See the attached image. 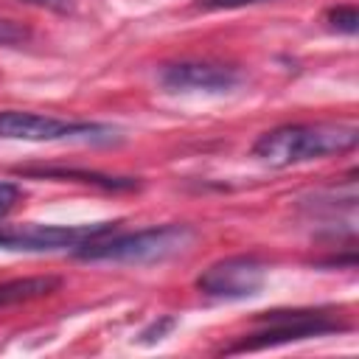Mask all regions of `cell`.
I'll return each instance as SVG.
<instances>
[{
    "label": "cell",
    "mask_w": 359,
    "mask_h": 359,
    "mask_svg": "<svg viewBox=\"0 0 359 359\" xmlns=\"http://www.w3.org/2000/svg\"><path fill=\"white\" fill-rule=\"evenodd\" d=\"M118 129L90 121H65L56 115L42 112H20L6 109L0 112V137L3 140H31V143H53V140H73V143H109L115 140Z\"/></svg>",
    "instance_id": "3957f363"
},
{
    "label": "cell",
    "mask_w": 359,
    "mask_h": 359,
    "mask_svg": "<svg viewBox=\"0 0 359 359\" xmlns=\"http://www.w3.org/2000/svg\"><path fill=\"white\" fill-rule=\"evenodd\" d=\"M196 238L191 224H160L135 233H104L98 238L84 241L76 247L81 261H101V264H160L180 252H185Z\"/></svg>",
    "instance_id": "7a4b0ae2"
},
{
    "label": "cell",
    "mask_w": 359,
    "mask_h": 359,
    "mask_svg": "<svg viewBox=\"0 0 359 359\" xmlns=\"http://www.w3.org/2000/svg\"><path fill=\"white\" fill-rule=\"evenodd\" d=\"M255 3H266V0H199V8L219 11V8H244V6H255Z\"/></svg>",
    "instance_id": "4fadbf2b"
},
{
    "label": "cell",
    "mask_w": 359,
    "mask_h": 359,
    "mask_svg": "<svg viewBox=\"0 0 359 359\" xmlns=\"http://www.w3.org/2000/svg\"><path fill=\"white\" fill-rule=\"evenodd\" d=\"M25 6H34V8H45V11H56V14H70L79 0H20Z\"/></svg>",
    "instance_id": "8fae6325"
},
{
    "label": "cell",
    "mask_w": 359,
    "mask_h": 359,
    "mask_svg": "<svg viewBox=\"0 0 359 359\" xmlns=\"http://www.w3.org/2000/svg\"><path fill=\"white\" fill-rule=\"evenodd\" d=\"M20 196H22V191H20V185H17V182L0 180V222H3L14 208H17Z\"/></svg>",
    "instance_id": "30bf717a"
},
{
    "label": "cell",
    "mask_w": 359,
    "mask_h": 359,
    "mask_svg": "<svg viewBox=\"0 0 359 359\" xmlns=\"http://www.w3.org/2000/svg\"><path fill=\"white\" fill-rule=\"evenodd\" d=\"M325 22H328L331 28L342 31V34H356V28H359V14H356L353 6H337V8H331V11L325 14Z\"/></svg>",
    "instance_id": "9c48e42d"
},
{
    "label": "cell",
    "mask_w": 359,
    "mask_h": 359,
    "mask_svg": "<svg viewBox=\"0 0 359 359\" xmlns=\"http://www.w3.org/2000/svg\"><path fill=\"white\" fill-rule=\"evenodd\" d=\"M356 140L359 132L351 123H283L264 132L252 143V157L272 168H289L297 163L351 151Z\"/></svg>",
    "instance_id": "6da1fadb"
},
{
    "label": "cell",
    "mask_w": 359,
    "mask_h": 359,
    "mask_svg": "<svg viewBox=\"0 0 359 359\" xmlns=\"http://www.w3.org/2000/svg\"><path fill=\"white\" fill-rule=\"evenodd\" d=\"M266 328L238 339L236 345L224 348V353H241V351H261V348H275L283 342H297L309 337H323L342 331L345 325L334 320L325 311H272L264 317Z\"/></svg>",
    "instance_id": "277c9868"
},
{
    "label": "cell",
    "mask_w": 359,
    "mask_h": 359,
    "mask_svg": "<svg viewBox=\"0 0 359 359\" xmlns=\"http://www.w3.org/2000/svg\"><path fill=\"white\" fill-rule=\"evenodd\" d=\"M115 224H25L20 230H0V250L14 252H56L76 250L90 238L112 233Z\"/></svg>",
    "instance_id": "8992f818"
},
{
    "label": "cell",
    "mask_w": 359,
    "mask_h": 359,
    "mask_svg": "<svg viewBox=\"0 0 359 359\" xmlns=\"http://www.w3.org/2000/svg\"><path fill=\"white\" fill-rule=\"evenodd\" d=\"M59 286H62V280L53 278V275L3 280V283H0V309H6V306H17V303H28V300H39V297H48V294H53Z\"/></svg>",
    "instance_id": "ba28073f"
},
{
    "label": "cell",
    "mask_w": 359,
    "mask_h": 359,
    "mask_svg": "<svg viewBox=\"0 0 359 359\" xmlns=\"http://www.w3.org/2000/svg\"><path fill=\"white\" fill-rule=\"evenodd\" d=\"M174 328V317H160V323H151V328H146L140 334V342H154V339H163L165 331Z\"/></svg>",
    "instance_id": "7c38bea8"
},
{
    "label": "cell",
    "mask_w": 359,
    "mask_h": 359,
    "mask_svg": "<svg viewBox=\"0 0 359 359\" xmlns=\"http://www.w3.org/2000/svg\"><path fill=\"white\" fill-rule=\"evenodd\" d=\"M266 272V264L255 255H230L210 264L196 278V289L210 300H244L261 292Z\"/></svg>",
    "instance_id": "5b68a950"
},
{
    "label": "cell",
    "mask_w": 359,
    "mask_h": 359,
    "mask_svg": "<svg viewBox=\"0 0 359 359\" xmlns=\"http://www.w3.org/2000/svg\"><path fill=\"white\" fill-rule=\"evenodd\" d=\"M241 70L222 62H199V59H182L163 65L157 73V81L165 93H202V95H222L241 84Z\"/></svg>",
    "instance_id": "52a82bcc"
}]
</instances>
